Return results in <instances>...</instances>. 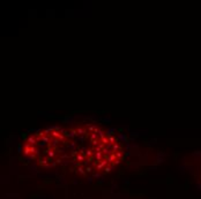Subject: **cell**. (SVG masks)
Masks as SVG:
<instances>
[{"label": "cell", "instance_id": "6da1fadb", "mask_svg": "<svg viewBox=\"0 0 201 199\" xmlns=\"http://www.w3.org/2000/svg\"><path fill=\"white\" fill-rule=\"evenodd\" d=\"M23 154L43 169H64L86 177L112 172L124 158L118 138L94 124L53 127L32 133Z\"/></svg>", "mask_w": 201, "mask_h": 199}]
</instances>
